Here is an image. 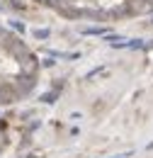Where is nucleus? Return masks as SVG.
I'll return each instance as SVG.
<instances>
[{"mask_svg": "<svg viewBox=\"0 0 153 158\" xmlns=\"http://www.w3.org/2000/svg\"><path fill=\"white\" fill-rule=\"evenodd\" d=\"M7 148H10V127L5 119H0V158H5Z\"/></svg>", "mask_w": 153, "mask_h": 158, "instance_id": "nucleus-3", "label": "nucleus"}, {"mask_svg": "<svg viewBox=\"0 0 153 158\" xmlns=\"http://www.w3.org/2000/svg\"><path fill=\"white\" fill-rule=\"evenodd\" d=\"M37 5L73 22H126L153 15V0H34Z\"/></svg>", "mask_w": 153, "mask_h": 158, "instance_id": "nucleus-2", "label": "nucleus"}, {"mask_svg": "<svg viewBox=\"0 0 153 158\" xmlns=\"http://www.w3.org/2000/svg\"><path fill=\"white\" fill-rule=\"evenodd\" d=\"M41 63L37 51L15 29L0 24V107L17 105L39 88Z\"/></svg>", "mask_w": 153, "mask_h": 158, "instance_id": "nucleus-1", "label": "nucleus"}]
</instances>
